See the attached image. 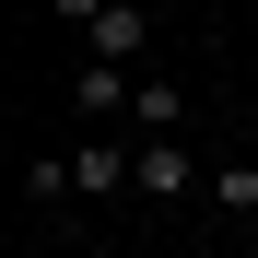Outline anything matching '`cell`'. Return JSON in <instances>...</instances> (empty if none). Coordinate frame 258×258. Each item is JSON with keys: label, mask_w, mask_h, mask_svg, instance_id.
<instances>
[{"label": "cell", "mask_w": 258, "mask_h": 258, "mask_svg": "<svg viewBox=\"0 0 258 258\" xmlns=\"http://www.w3.org/2000/svg\"><path fill=\"white\" fill-rule=\"evenodd\" d=\"M129 94H141V82H129L117 59H82V71H71V106H82V117H94V129H106V117L129 106Z\"/></svg>", "instance_id": "277c9868"}, {"label": "cell", "mask_w": 258, "mask_h": 258, "mask_svg": "<svg viewBox=\"0 0 258 258\" xmlns=\"http://www.w3.org/2000/svg\"><path fill=\"white\" fill-rule=\"evenodd\" d=\"M129 117H141V129H188V94H176V82H141Z\"/></svg>", "instance_id": "8992f818"}, {"label": "cell", "mask_w": 258, "mask_h": 258, "mask_svg": "<svg viewBox=\"0 0 258 258\" xmlns=\"http://www.w3.org/2000/svg\"><path fill=\"white\" fill-rule=\"evenodd\" d=\"M129 153H141V200H188V188H200V153H188V129H141Z\"/></svg>", "instance_id": "6da1fadb"}, {"label": "cell", "mask_w": 258, "mask_h": 258, "mask_svg": "<svg viewBox=\"0 0 258 258\" xmlns=\"http://www.w3.org/2000/svg\"><path fill=\"white\" fill-rule=\"evenodd\" d=\"M141 47H153V12H141V0H106V12L82 24V59H117V71H141Z\"/></svg>", "instance_id": "7a4b0ae2"}, {"label": "cell", "mask_w": 258, "mask_h": 258, "mask_svg": "<svg viewBox=\"0 0 258 258\" xmlns=\"http://www.w3.org/2000/svg\"><path fill=\"white\" fill-rule=\"evenodd\" d=\"M211 211H223V223H258V164H246V153L211 164Z\"/></svg>", "instance_id": "5b68a950"}, {"label": "cell", "mask_w": 258, "mask_h": 258, "mask_svg": "<svg viewBox=\"0 0 258 258\" xmlns=\"http://www.w3.org/2000/svg\"><path fill=\"white\" fill-rule=\"evenodd\" d=\"M117 258H153V246H117Z\"/></svg>", "instance_id": "ba28073f"}, {"label": "cell", "mask_w": 258, "mask_h": 258, "mask_svg": "<svg viewBox=\"0 0 258 258\" xmlns=\"http://www.w3.org/2000/svg\"><path fill=\"white\" fill-rule=\"evenodd\" d=\"M246 258H258V235H246Z\"/></svg>", "instance_id": "9c48e42d"}, {"label": "cell", "mask_w": 258, "mask_h": 258, "mask_svg": "<svg viewBox=\"0 0 258 258\" xmlns=\"http://www.w3.org/2000/svg\"><path fill=\"white\" fill-rule=\"evenodd\" d=\"M47 12H59V24H94V12H106V0H47Z\"/></svg>", "instance_id": "52a82bcc"}, {"label": "cell", "mask_w": 258, "mask_h": 258, "mask_svg": "<svg viewBox=\"0 0 258 258\" xmlns=\"http://www.w3.org/2000/svg\"><path fill=\"white\" fill-rule=\"evenodd\" d=\"M71 188H94V200H117V188H141V153H117L106 129H94V141L71 153Z\"/></svg>", "instance_id": "3957f363"}]
</instances>
